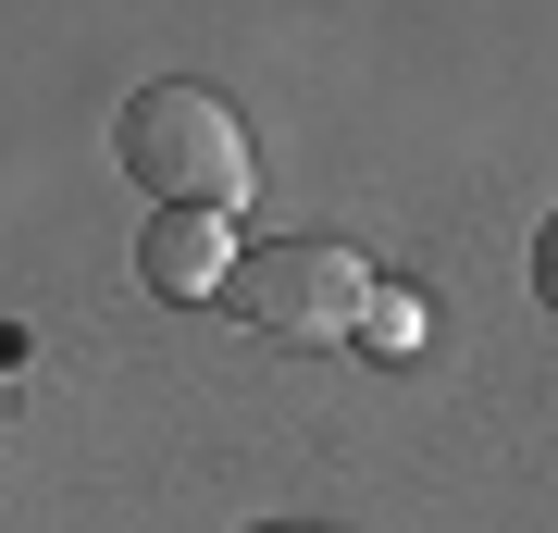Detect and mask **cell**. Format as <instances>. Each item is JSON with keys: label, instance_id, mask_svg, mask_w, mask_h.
Segmentation results:
<instances>
[{"label": "cell", "instance_id": "6da1fadb", "mask_svg": "<svg viewBox=\"0 0 558 533\" xmlns=\"http://www.w3.org/2000/svg\"><path fill=\"white\" fill-rule=\"evenodd\" d=\"M112 161L149 186V211H236L248 198V124L211 87H137L112 112Z\"/></svg>", "mask_w": 558, "mask_h": 533}, {"label": "cell", "instance_id": "7a4b0ae2", "mask_svg": "<svg viewBox=\"0 0 558 533\" xmlns=\"http://www.w3.org/2000/svg\"><path fill=\"white\" fill-rule=\"evenodd\" d=\"M223 311L274 348H348L373 323V261L336 237H260L236 274H223Z\"/></svg>", "mask_w": 558, "mask_h": 533}, {"label": "cell", "instance_id": "3957f363", "mask_svg": "<svg viewBox=\"0 0 558 533\" xmlns=\"http://www.w3.org/2000/svg\"><path fill=\"white\" fill-rule=\"evenodd\" d=\"M236 211H149L137 237V286L149 298H223V274H236Z\"/></svg>", "mask_w": 558, "mask_h": 533}, {"label": "cell", "instance_id": "277c9868", "mask_svg": "<svg viewBox=\"0 0 558 533\" xmlns=\"http://www.w3.org/2000/svg\"><path fill=\"white\" fill-rule=\"evenodd\" d=\"M534 298L558 311V211H546V237H534Z\"/></svg>", "mask_w": 558, "mask_h": 533}, {"label": "cell", "instance_id": "5b68a950", "mask_svg": "<svg viewBox=\"0 0 558 533\" xmlns=\"http://www.w3.org/2000/svg\"><path fill=\"white\" fill-rule=\"evenodd\" d=\"M260 533H336V521H260Z\"/></svg>", "mask_w": 558, "mask_h": 533}]
</instances>
